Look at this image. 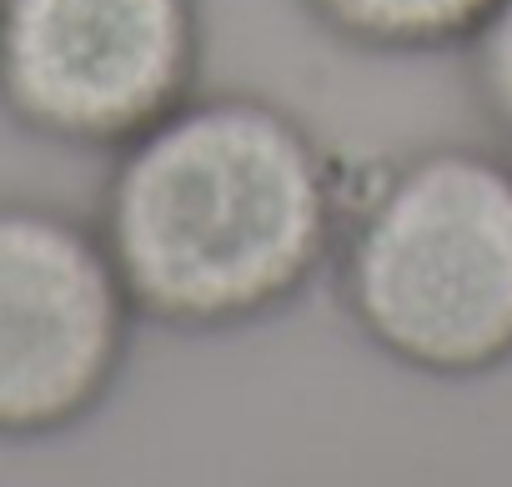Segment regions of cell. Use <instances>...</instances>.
Returning a JSON list of instances; mask_svg holds the SVG:
<instances>
[{
    "label": "cell",
    "instance_id": "obj_1",
    "mask_svg": "<svg viewBox=\"0 0 512 487\" xmlns=\"http://www.w3.org/2000/svg\"><path fill=\"white\" fill-rule=\"evenodd\" d=\"M352 176L282 101L191 91L121 151L96 226L141 312L166 332H236L332 272Z\"/></svg>",
    "mask_w": 512,
    "mask_h": 487
},
{
    "label": "cell",
    "instance_id": "obj_2",
    "mask_svg": "<svg viewBox=\"0 0 512 487\" xmlns=\"http://www.w3.org/2000/svg\"><path fill=\"white\" fill-rule=\"evenodd\" d=\"M347 322L402 372L482 382L512 362V156L437 141L347 186L332 257Z\"/></svg>",
    "mask_w": 512,
    "mask_h": 487
},
{
    "label": "cell",
    "instance_id": "obj_3",
    "mask_svg": "<svg viewBox=\"0 0 512 487\" xmlns=\"http://www.w3.org/2000/svg\"><path fill=\"white\" fill-rule=\"evenodd\" d=\"M141 312L96 216L0 196V442L86 427L116 392Z\"/></svg>",
    "mask_w": 512,
    "mask_h": 487
},
{
    "label": "cell",
    "instance_id": "obj_4",
    "mask_svg": "<svg viewBox=\"0 0 512 487\" xmlns=\"http://www.w3.org/2000/svg\"><path fill=\"white\" fill-rule=\"evenodd\" d=\"M201 0H0V116L66 151H121L196 91Z\"/></svg>",
    "mask_w": 512,
    "mask_h": 487
},
{
    "label": "cell",
    "instance_id": "obj_5",
    "mask_svg": "<svg viewBox=\"0 0 512 487\" xmlns=\"http://www.w3.org/2000/svg\"><path fill=\"white\" fill-rule=\"evenodd\" d=\"M312 21L337 41L372 56H437L462 51L497 0H302Z\"/></svg>",
    "mask_w": 512,
    "mask_h": 487
},
{
    "label": "cell",
    "instance_id": "obj_6",
    "mask_svg": "<svg viewBox=\"0 0 512 487\" xmlns=\"http://www.w3.org/2000/svg\"><path fill=\"white\" fill-rule=\"evenodd\" d=\"M467 56V86L492 126L497 146L512 156V0H497V11L477 26V36L462 46Z\"/></svg>",
    "mask_w": 512,
    "mask_h": 487
}]
</instances>
